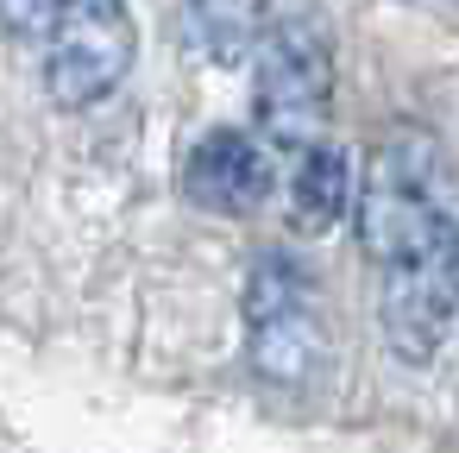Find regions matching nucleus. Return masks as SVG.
Masks as SVG:
<instances>
[{"label": "nucleus", "mask_w": 459, "mask_h": 453, "mask_svg": "<svg viewBox=\"0 0 459 453\" xmlns=\"http://www.w3.org/2000/svg\"><path fill=\"white\" fill-rule=\"evenodd\" d=\"M352 221H359V246L377 271H396L459 233L446 214V158H440L434 133L396 126L377 139V152L365 158V177H359Z\"/></svg>", "instance_id": "nucleus-1"}, {"label": "nucleus", "mask_w": 459, "mask_h": 453, "mask_svg": "<svg viewBox=\"0 0 459 453\" xmlns=\"http://www.w3.org/2000/svg\"><path fill=\"white\" fill-rule=\"evenodd\" d=\"M327 114H333V45L315 13L277 20V32L258 51L252 70V133L271 152H315L327 145Z\"/></svg>", "instance_id": "nucleus-2"}, {"label": "nucleus", "mask_w": 459, "mask_h": 453, "mask_svg": "<svg viewBox=\"0 0 459 453\" xmlns=\"http://www.w3.org/2000/svg\"><path fill=\"white\" fill-rule=\"evenodd\" d=\"M246 353L252 371L277 390H308L327 365V321L315 302V277L290 252H264L246 277Z\"/></svg>", "instance_id": "nucleus-3"}, {"label": "nucleus", "mask_w": 459, "mask_h": 453, "mask_svg": "<svg viewBox=\"0 0 459 453\" xmlns=\"http://www.w3.org/2000/svg\"><path fill=\"white\" fill-rule=\"evenodd\" d=\"M139 32L126 0H64V13L45 39V89L64 114H89L101 108L126 70H133Z\"/></svg>", "instance_id": "nucleus-4"}, {"label": "nucleus", "mask_w": 459, "mask_h": 453, "mask_svg": "<svg viewBox=\"0 0 459 453\" xmlns=\"http://www.w3.org/2000/svg\"><path fill=\"white\" fill-rule=\"evenodd\" d=\"M453 321H459V233L396 271H377V327L403 365L440 359Z\"/></svg>", "instance_id": "nucleus-5"}, {"label": "nucleus", "mask_w": 459, "mask_h": 453, "mask_svg": "<svg viewBox=\"0 0 459 453\" xmlns=\"http://www.w3.org/2000/svg\"><path fill=\"white\" fill-rule=\"evenodd\" d=\"M183 189L195 208L208 214H258L277 189V170H271V145L258 133H239V126H214L189 145L183 158Z\"/></svg>", "instance_id": "nucleus-6"}, {"label": "nucleus", "mask_w": 459, "mask_h": 453, "mask_svg": "<svg viewBox=\"0 0 459 453\" xmlns=\"http://www.w3.org/2000/svg\"><path fill=\"white\" fill-rule=\"evenodd\" d=\"M271 7L277 0H183V26L208 64H246L277 32Z\"/></svg>", "instance_id": "nucleus-7"}, {"label": "nucleus", "mask_w": 459, "mask_h": 453, "mask_svg": "<svg viewBox=\"0 0 459 453\" xmlns=\"http://www.w3.org/2000/svg\"><path fill=\"white\" fill-rule=\"evenodd\" d=\"M346 208H359L352 158L327 139V145H315V152L296 158V177H290V221H296V233H327V227H340Z\"/></svg>", "instance_id": "nucleus-8"}, {"label": "nucleus", "mask_w": 459, "mask_h": 453, "mask_svg": "<svg viewBox=\"0 0 459 453\" xmlns=\"http://www.w3.org/2000/svg\"><path fill=\"white\" fill-rule=\"evenodd\" d=\"M57 13H64V0H0V32L20 45H39V39H51Z\"/></svg>", "instance_id": "nucleus-9"}]
</instances>
